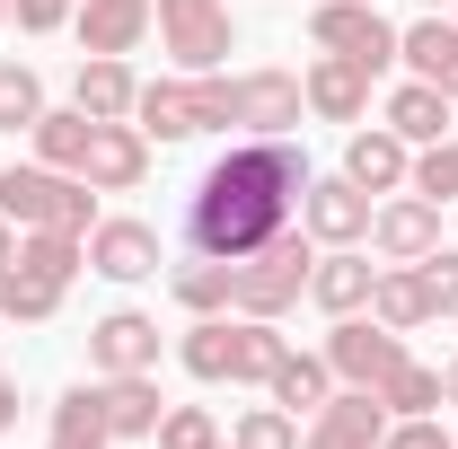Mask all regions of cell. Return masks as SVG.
I'll return each instance as SVG.
<instances>
[{"instance_id": "41", "label": "cell", "mask_w": 458, "mask_h": 449, "mask_svg": "<svg viewBox=\"0 0 458 449\" xmlns=\"http://www.w3.org/2000/svg\"><path fill=\"white\" fill-rule=\"evenodd\" d=\"M441 405H458V361H441Z\"/></svg>"}, {"instance_id": "5", "label": "cell", "mask_w": 458, "mask_h": 449, "mask_svg": "<svg viewBox=\"0 0 458 449\" xmlns=\"http://www.w3.org/2000/svg\"><path fill=\"white\" fill-rule=\"evenodd\" d=\"M309 45L361 62V71L379 80V71L397 62V27L379 18V0H318V9H309Z\"/></svg>"}, {"instance_id": "19", "label": "cell", "mask_w": 458, "mask_h": 449, "mask_svg": "<svg viewBox=\"0 0 458 449\" xmlns=\"http://www.w3.org/2000/svg\"><path fill=\"white\" fill-rule=\"evenodd\" d=\"M132 97H141V80H132V62L123 54H80V80H71V106L98 114V123H132Z\"/></svg>"}, {"instance_id": "38", "label": "cell", "mask_w": 458, "mask_h": 449, "mask_svg": "<svg viewBox=\"0 0 458 449\" xmlns=\"http://www.w3.org/2000/svg\"><path fill=\"white\" fill-rule=\"evenodd\" d=\"M71 9H80V0H9V18H18L27 36H54V27H71Z\"/></svg>"}, {"instance_id": "2", "label": "cell", "mask_w": 458, "mask_h": 449, "mask_svg": "<svg viewBox=\"0 0 458 449\" xmlns=\"http://www.w3.org/2000/svg\"><path fill=\"white\" fill-rule=\"evenodd\" d=\"M309 265H318V238L291 221L283 238H265V247L238 265V282H229V309H238V318H274V326H283L291 309L309 300Z\"/></svg>"}, {"instance_id": "30", "label": "cell", "mask_w": 458, "mask_h": 449, "mask_svg": "<svg viewBox=\"0 0 458 449\" xmlns=\"http://www.w3.org/2000/svg\"><path fill=\"white\" fill-rule=\"evenodd\" d=\"M379 405H388V423H405V414H432V405H441V370H423V361L405 352L397 370L379 379Z\"/></svg>"}, {"instance_id": "26", "label": "cell", "mask_w": 458, "mask_h": 449, "mask_svg": "<svg viewBox=\"0 0 458 449\" xmlns=\"http://www.w3.org/2000/svg\"><path fill=\"white\" fill-rule=\"evenodd\" d=\"M265 396H274L283 414H318V405L335 396V370H327V352H283V370L265 379Z\"/></svg>"}, {"instance_id": "6", "label": "cell", "mask_w": 458, "mask_h": 449, "mask_svg": "<svg viewBox=\"0 0 458 449\" xmlns=\"http://www.w3.org/2000/svg\"><path fill=\"white\" fill-rule=\"evenodd\" d=\"M159 45L176 54V71H221L238 54L229 0H159Z\"/></svg>"}, {"instance_id": "14", "label": "cell", "mask_w": 458, "mask_h": 449, "mask_svg": "<svg viewBox=\"0 0 458 449\" xmlns=\"http://www.w3.org/2000/svg\"><path fill=\"white\" fill-rule=\"evenodd\" d=\"M80 176H89L98 194H132V185L150 176V132H141V123H98V132H89Z\"/></svg>"}, {"instance_id": "43", "label": "cell", "mask_w": 458, "mask_h": 449, "mask_svg": "<svg viewBox=\"0 0 458 449\" xmlns=\"http://www.w3.org/2000/svg\"><path fill=\"white\" fill-rule=\"evenodd\" d=\"M0 27H9V0H0Z\"/></svg>"}, {"instance_id": "31", "label": "cell", "mask_w": 458, "mask_h": 449, "mask_svg": "<svg viewBox=\"0 0 458 449\" xmlns=\"http://www.w3.org/2000/svg\"><path fill=\"white\" fill-rule=\"evenodd\" d=\"M176 352H185V370H194L203 388H221V379H229V318H194Z\"/></svg>"}, {"instance_id": "12", "label": "cell", "mask_w": 458, "mask_h": 449, "mask_svg": "<svg viewBox=\"0 0 458 449\" xmlns=\"http://www.w3.org/2000/svg\"><path fill=\"white\" fill-rule=\"evenodd\" d=\"M89 370H98V379L159 370V318H141V309H106V318L89 326Z\"/></svg>"}, {"instance_id": "1", "label": "cell", "mask_w": 458, "mask_h": 449, "mask_svg": "<svg viewBox=\"0 0 458 449\" xmlns=\"http://www.w3.org/2000/svg\"><path fill=\"white\" fill-rule=\"evenodd\" d=\"M300 194H309L300 141L291 132H247V141H229L221 159L194 176V194H185V247L221 256V265H247L265 238H283L300 221Z\"/></svg>"}, {"instance_id": "32", "label": "cell", "mask_w": 458, "mask_h": 449, "mask_svg": "<svg viewBox=\"0 0 458 449\" xmlns=\"http://www.w3.org/2000/svg\"><path fill=\"white\" fill-rule=\"evenodd\" d=\"M36 114H45V80L27 62H0V132H36Z\"/></svg>"}, {"instance_id": "3", "label": "cell", "mask_w": 458, "mask_h": 449, "mask_svg": "<svg viewBox=\"0 0 458 449\" xmlns=\"http://www.w3.org/2000/svg\"><path fill=\"white\" fill-rule=\"evenodd\" d=\"M0 221H18V229H71V238H89V229H98V185H89V176L45 168V159H27V168L0 176Z\"/></svg>"}, {"instance_id": "24", "label": "cell", "mask_w": 458, "mask_h": 449, "mask_svg": "<svg viewBox=\"0 0 458 449\" xmlns=\"http://www.w3.org/2000/svg\"><path fill=\"white\" fill-rule=\"evenodd\" d=\"M89 132H98V114H80V106H45L27 141H36V159H45V168L80 176V159H89Z\"/></svg>"}, {"instance_id": "40", "label": "cell", "mask_w": 458, "mask_h": 449, "mask_svg": "<svg viewBox=\"0 0 458 449\" xmlns=\"http://www.w3.org/2000/svg\"><path fill=\"white\" fill-rule=\"evenodd\" d=\"M18 265V221H0V274Z\"/></svg>"}, {"instance_id": "11", "label": "cell", "mask_w": 458, "mask_h": 449, "mask_svg": "<svg viewBox=\"0 0 458 449\" xmlns=\"http://www.w3.org/2000/svg\"><path fill=\"white\" fill-rule=\"evenodd\" d=\"M300 106H309L300 71H238V80H229V123H238V132H291Z\"/></svg>"}, {"instance_id": "42", "label": "cell", "mask_w": 458, "mask_h": 449, "mask_svg": "<svg viewBox=\"0 0 458 449\" xmlns=\"http://www.w3.org/2000/svg\"><path fill=\"white\" fill-rule=\"evenodd\" d=\"M423 9H450V0H423Z\"/></svg>"}, {"instance_id": "9", "label": "cell", "mask_w": 458, "mask_h": 449, "mask_svg": "<svg viewBox=\"0 0 458 449\" xmlns=\"http://www.w3.org/2000/svg\"><path fill=\"white\" fill-rule=\"evenodd\" d=\"M370 247L388 256V265H423L432 247H441V203L432 194H379V212H370Z\"/></svg>"}, {"instance_id": "15", "label": "cell", "mask_w": 458, "mask_h": 449, "mask_svg": "<svg viewBox=\"0 0 458 449\" xmlns=\"http://www.w3.org/2000/svg\"><path fill=\"white\" fill-rule=\"evenodd\" d=\"M98 388V423H106L114 441H150L159 432V370H123V379H89Z\"/></svg>"}, {"instance_id": "4", "label": "cell", "mask_w": 458, "mask_h": 449, "mask_svg": "<svg viewBox=\"0 0 458 449\" xmlns=\"http://www.w3.org/2000/svg\"><path fill=\"white\" fill-rule=\"evenodd\" d=\"M132 123L150 141H194V132H229V80L221 71H176V80H141Z\"/></svg>"}, {"instance_id": "37", "label": "cell", "mask_w": 458, "mask_h": 449, "mask_svg": "<svg viewBox=\"0 0 458 449\" xmlns=\"http://www.w3.org/2000/svg\"><path fill=\"white\" fill-rule=\"evenodd\" d=\"M379 449H458V441L432 423V414H405V423H388V441H379Z\"/></svg>"}, {"instance_id": "13", "label": "cell", "mask_w": 458, "mask_h": 449, "mask_svg": "<svg viewBox=\"0 0 458 449\" xmlns=\"http://www.w3.org/2000/svg\"><path fill=\"white\" fill-rule=\"evenodd\" d=\"M159 265H168V256H159V229H150V221H123V212H114V221L89 229V274H106V282H150Z\"/></svg>"}, {"instance_id": "29", "label": "cell", "mask_w": 458, "mask_h": 449, "mask_svg": "<svg viewBox=\"0 0 458 449\" xmlns=\"http://www.w3.org/2000/svg\"><path fill=\"white\" fill-rule=\"evenodd\" d=\"M45 449H114V432L98 423V388H62L54 396V441Z\"/></svg>"}, {"instance_id": "20", "label": "cell", "mask_w": 458, "mask_h": 449, "mask_svg": "<svg viewBox=\"0 0 458 449\" xmlns=\"http://www.w3.org/2000/svg\"><path fill=\"white\" fill-rule=\"evenodd\" d=\"M397 62L414 71V80H432L441 97L458 106V27L432 9V18H414V27H397Z\"/></svg>"}, {"instance_id": "27", "label": "cell", "mask_w": 458, "mask_h": 449, "mask_svg": "<svg viewBox=\"0 0 458 449\" xmlns=\"http://www.w3.org/2000/svg\"><path fill=\"white\" fill-rule=\"evenodd\" d=\"M62 291H71V282L36 274V265H9V274H0V318H18V326H45V318L62 309Z\"/></svg>"}, {"instance_id": "44", "label": "cell", "mask_w": 458, "mask_h": 449, "mask_svg": "<svg viewBox=\"0 0 458 449\" xmlns=\"http://www.w3.org/2000/svg\"><path fill=\"white\" fill-rule=\"evenodd\" d=\"M221 449H229V441H221Z\"/></svg>"}, {"instance_id": "17", "label": "cell", "mask_w": 458, "mask_h": 449, "mask_svg": "<svg viewBox=\"0 0 458 449\" xmlns=\"http://www.w3.org/2000/svg\"><path fill=\"white\" fill-rule=\"evenodd\" d=\"M150 18H159V0H80V9H71L80 54H132V45L150 36Z\"/></svg>"}, {"instance_id": "34", "label": "cell", "mask_w": 458, "mask_h": 449, "mask_svg": "<svg viewBox=\"0 0 458 449\" xmlns=\"http://www.w3.org/2000/svg\"><path fill=\"white\" fill-rule=\"evenodd\" d=\"M229 449H300V414H283V405H256V414H238Z\"/></svg>"}, {"instance_id": "35", "label": "cell", "mask_w": 458, "mask_h": 449, "mask_svg": "<svg viewBox=\"0 0 458 449\" xmlns=\"http://www.w3.org/2000/svg\"><path fill=\"white\" fill-rule=\"evenodd\" d=\"M414 194H432V203H458V132L450 141H432V150H414V176H405Z\"/></svg>"}, {"instance_id": "10", "label": "cell", "mask_w": 458, "mask_h": 449, "mask_svg": "<svg viewBox=\"0 0 458 449\" xmlns=\"http://www.w3.org/2000/svg\"><path fill=\"white\" fill-rule=\"evenodd\" d=\"M379 441H388L379 388H335L318 414H309V432H300V449H379Z\"/></svg>"}, {"instance_id": "22", "label": "cell", "mask_w": 458, "mask_h": 449, "mask_svg": "<svg viewBox=\"0 0 458 449\" xmlns=\"http://www.w3.org/2000/svg\"><path fill=\"white\" fill-rule=\"evenodd\" d=\"M379 123L397 132L405 150H432V141H450V97H441L432 80H405V89H388Z\"/></svg>"}, {"instance_id": "21", "label": "cell", "mask_w": 458, "mask_h": 449, "mask_svg": "<svg viewBox=\"0 0 458 449\" xmlns=\"http://www.w3.org/2000/svg\"><path fill=\"white\" fill-rule=\"evenodd\" d=\"M344 176H352L361 194H405V176H414V150H405L388 123H370V132H352V141H344Z\"/></svg>"}, {"instance_id": "28", "label": "cell", "mask_w": 458, "mask_h": 449, "mask_svg": "<svg viewBox=\"0 0 458 449\" xmlns=\"http://www.w3.org/2000/svg\"><path fill=\"white\" fill-rule=\"evenodd\" d=\"M229 282H238V265H221V256H194V265H176L168 291L194 309V318H229Z\"/></svg>"}, {"instance_id": "39", "label": "cell", "mask_w": 458, "mask_h": 449, "mask_svg": "<svg viewBox=\"0 0 458 449\" xmlns=\"http://www.w3.org/2000/svg\"><path fill=\"white\" fill-rule=\"evenodd\" d=\"M0 432H18V379H0Z\"/></svg>"}, {"instance_id": "23", "label": "cell", "mask_w": 458, "mask_h": 449, "mask_svg": "<svg viewBox=\"0 0 458 449\" xmlns=\"http://www.w3.org/2000/svg\"><path fill=\"white\" fill-rule=\"evenodd\" d=\"M283 352H291V335L274 318H238L229 309V388H265L283 370Z\"/></svg>"}, {"instance_id": "7", "label": "cell", "mask_w": 458, "mask_h": 449, "mask_svg": "<svg viewBox=\"0 0 458 449\" xmlns=\"http://www.w3.org/2000/svg\"><path fill=\"white\" fill-rule=\"evenodd\" d=\"M318 352H327L335 388H379V379L405 361V335H397V326H379V318H335V335L318 343Z\"/></svg>"}, {"instance_id": "8", "label": "cell", "mask_w": 458, "mask_h": 449, "mask_svg": "<svg viewBox=\"0 0 458 449\" xmlns=\"http://www.w3.org/2000/svg\"><path fill=\"white\" fill-rule=\"evenodd\" d=\"M370 212H379V194H361L352 176H309V194H300V229L318 247H361Z\"/></svg>"}, {"instance_id": "16", "label": "cell", "mask_w": 458, "mask_h": 449, "mask_svg": "<svg viewBox=\"0 0 458 449\" xmlns=\"http://www.w3.org/2000/svg\"><path fill=\"white\" fill-rule=\"evenodd\" d=\"M370 282H379V265H370L361 247H327V256L309 265V300H318L327 318H361V309H370Z\"/></svg>"}, {"instance_id": "33", "label": "cell", "mask_w": 458, "mask_h": 449, "mask_svg": "<svg viewBox=\"0 0 458 449\" xmlns=\"http://www.w3.org/2000/svg\"><path fill=\"white\" fill-rule=\"evenodd\" d=\"M150 441L159 449H221V423H212V405H168Z\"/></svg>"}, {"instance_id": "25", "label": "cell", "mask_w": 458, "mask_h": 449, "mask_svg": "<svg viewBox=\"0 0 458 449\" xmlns=\"http://www.w3.org/2000/svg\"><path fill=\"white\" fill-rule=\"evenodd\" d=\"M370 318H379V326H397V335L432 326V300H423V274H414V265H379V282H370Z\"/></svg>"}, {"instance_id": "18", "label": "cell", "mask_w": 458, "mask_h": 449, "mask_svg": "<svg viewBox=\"0 0 458 449\" xmlns=\"http://www.w3.org/2000/svg\"><path fill=\"white\" fill-rule=\"evenodd\" d=\"M300 89H309V114H327V123H361L370 114V71L344 54H318L300 71Z\"/></svg>"}, {"instance_id": "36", "label": "cell", "mask_w": 458, "mask_h": 449, "mask_svg": "<svg viewBox=\"0 0 458 449\" xmlns=\"http://www.w3.org/2000/svg\"><path fill=\"white\" fill-rule=\"evenodd\" d=\"M414 274H423V300H432V318H458V256H450V247H432Z\"/></svg>"}]
</instances>
